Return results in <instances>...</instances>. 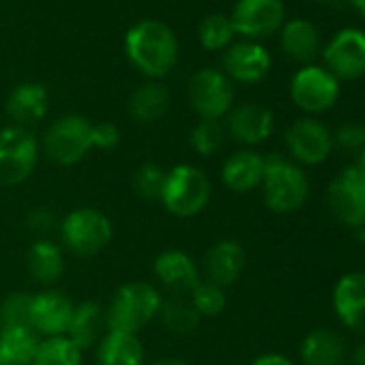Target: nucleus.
Instances as JSON below:
<instances>
[{
    "mask_svg": "<svg viewBox=\"0 0 365 365\" xmlns=\"http://www.w3.org/2000/svg\"><path fill=\"white\" fill-rule=\"evenodd\" d=\"M161 294L153 284L146 282H127L123 284L106 309V322L112 331L140 333L150 320L159 316Z\"/></svg>",
    "mask_w": 365,
    "mask_h": 365,
    "instance_id": "20e7f679",
    "label": "nucleus"
},
{
    "mask_svg": "<svg viewBox=\"0 0 365 365\" xmlns=\"http://www.w3.org/2000/svg\"><path fill=\"white\" fill-rule=\"evenodd\" d=\"M41 146L31 129L9 125L0 129V185L16 187L35 172Z\"/></svg>",
    "mask_w": 365,
    "mask_h": 365,
    "instance_id": "0eeeda50",
    "label": "nucleus"
},
{
    "mask_svg": "<svg viewBox=\"0 0 365 365\" xmlns=\"http://www.w3.org/2000/svg\"><path fill=\"white\" fill-rule=\"evenodd\" d=\"M352 165H354V170L361 174V178L365 180V150H361V153H359V157H356V161H354Z\"/></svg>",
    "mask_w": 365,
    "mask_h": 365,
    "instance_id": "79ce46f5",
    "label": "nucleus"
},
{
    "mask_svg": "<svg viewBox=\"0 0 365 365\" xmlns=\"http://www.w3.org/2000/svg\"><path fill=\"white\" fill-rule=\"evenodd\" d=\"M224 142H226V127L222 120L200 118L190 133L192 148L202 157H213L215 153H220Z\"/></svg>",
    "mask_w": 365,
    "mask_h": 365,
    "instance_id": "2f4dec72",
    "label": "nucleus"
},
{
    "mask_svg": "<svg viewBox=\"0 0 365 365\" xmlns=\"http://www.w3.org/2000/svg\"><path fill=\"white\" fill-rule=\"evenodd\" d=\"M61 243L67 252L80 258L103 252L114 235L112 222L106 213L93 207H80L63 217L58 224Z\"/></svg>",
    "mask_w": 365,
    "mask_h": 365,
    "instance_id": "39448f33",
    "label": "nucleus"
},
{
    "mask_svg": "<svg viewBox=\"0 0 365 365\" xmlns=\"http://www.w3.org/2000/svg\"><path fill=\"white\" fill-rule=\"evenodd\" d=\"M299 359L303 365H344L348 359V346L337 331L316 327L301 339Z\"/></svg>",
    "mask_w": 365,
    "mask_h": 365,
    "instance_id": "4be33fe9",
    "label": "nucleus"
},
{
    "mask_svg": "<svg viewBox=\"0 0 365 365\" xmlns=\"http://www.w3.org/2000/svg\"><path fill=\"white\" fill-rule=\"evenodd\" d=\"M327 205L331 215L350 230L365 228V180L348 165L327 187Z\"/></svg>",
    "mask_w": 365,
    "mask_h": 365,
    "instance_id": "9b49d317",
    "label": "nucleus"
},
{
    "mask_svg": "<svg viewBox=\"0 0 365 365\" xmlns=\"http://www.w3.org/2000/svg\"><path fill=\"white\" fill-rule=\"evenodd\" d=\"M82 350L67 337H46L39 341L33 365H82Z\"/></svg>",
    "mask_w": 365,
    "mask_h": 365,
    "instance_id": "7c9ffc66",
    "label": "nucleus"
},
{
    "mask_svg": "<svg viewBox=\"0 0 365 365\" xmlns=\"http://www.w3.org/2000/svg\"><path fill=\"white\" fill-rule=\"evenodd\" d=\"M235 26L224 14H211L198 26V41L207 52H224L235 43Z\"/></svg>",
    "mask_w": 365,
    "mask_h": 365,
    "instance_id": "c756f323",
    "label": "nucleus"
},
{
    "mask_svg": "<svg viewBox=\"0 0 365 365\" xmlns=\"http://www.w3.org/2000/svg\"><path fill=\"white\" fill-rule=\"evenodd\" d=\"M322 67L337 78L339 82L359 80L365 76V31L361 29H341L322 46Z\"/></svg>",
    "mask_w": 365,
    "mask_h": 365,
    "instance_id": "f8f14e48",
    "label": "nucleus"
},
{
    "mask_svg": "<svg viewBox=\"0 0 365 365\" xmlns=\"http://www.w3.org/2000/svg\"><path fill=\"white\" fill-rule=\"evenodd\" d=\"M339 322L356 335H365V271H350L337 279L331 294Z\"/></svg>",
    "mask_w": 365,
    "mask_h": 365,
    "instance_id": "f3484780",
    "label": "nucleus"
},
{
    "mask_svg": "<svg viewBox=\"0 0 365 365\" xmlns=\"http://www.w3.org/2000/svg\"><path fill=\"white\" fill-rule=\"evenodd\" d=\"M50 110V93L43 84L24 82L18 84L7 99V114L16 127L29 129L31 125L41 123Z\"/></svg>",
    "mask_w": 365,
    "mask_h": 365,
    "instance_id": "412c9836",
    "label": "nucleus"
},
{
    "mask_svg": "<svg viewBox=\"0 0 365 365\" xmlns=\"http://www.w3.org/2000/svg\"><path fill=\"white\" fill-rule=\"evenodd\" d=\"M29 273L37 284L52 286L65 273V254L63 247L50 239H39L31 245L26 256Z\"/></svg>",
    "mask_w": 365,
    "mask_h": 365,
    "instance_id": "a878e982",
    "label": "nucleus"
},
{
    "mask_svg": "<svg viewBox=\"0 0 365 365\" xmlns=\"http://www.w3.org/2000/svg\"><path fill=\"white\" fill-rule=\"evenodd\" d=\"M157 282L176 297L190 294L200 284V269L194 258L182 250H165L153 262Z\"/></svg>",
    "mask_w": 365,
    "mask_h": 365,
    "instance_id": "a211bd4d",
    "label": "nucleus"
},
{
    "mask_svg": "<svg viewBox=\"0 0 365 365\" xmlns=\"http://www.w3.org/2000/svg\"><path fill=\"white\" fill-rule=\"evenodd\" d=\"M159 318H161V324L174 335H190L200 324V314L194 309L190 299H182V297L163 301L159 309Z\"/></svg>",
    "mask_w": 365,
    "mask_h": 365,
    "instance_id": "c85d7f7f",
    "label": "nucleus"
},
{
    "mask_svg": "<svg viewBox=\"0 0 365 365\" xmlns=\"http://www.w3.org/2000/svg\"><path fill=\"white\" fill-rule=\"evenodd\" d=\"M245 250L239 241L235 239H224V241H217L205 256V275H207V282H213L222 288H228L232 286L243 269H245Z\"/></svg>",
    "mask_w": 365,
    "mask_h": 365,
    "instance_id": "aec40b11",
    "label": "nucleus"
},
{
    "mask_svg": "<svg viewBox=\"0 0 365 365\" xmlns=\"http://www.w3.org/2000/svg\"><path fill=\"white\" fill-rule=\"evenodd\" d=\"M190 301L200 318H215L226 309V292L222 286L200 279V284L190 292Z\"/></svg>",
    "mask_w": 365,
    "mask_h": 365,
    "instance_id": "72a5a7b5",
    "label": "nucleus"
},
{
    "mask_svg": "<svg viewBox=\"0 0 365 365\" xmlns=\"http://www.w3.org/2000/svg\"><path fill=\"white\" fill-rule=\"evenodd\" d=\"M224 73L232 82L241 84H258L271 71V54L260 41L241 39L224 50Z\"/></svg>",
    "mask_w": 365,
    "mask_h": 365,
    "instance_id": "4468645a",
    "label": "nucleus"
},
{
    "mask_svg": "<svg viewBox=\"0 0 365 365\" xmlns=\"http://www.w3.org/2000/svg\"><path fill=\"white\" fill-rule=\"evenodd\" d=\"M120 144V129L110 123H95L93 125V148L97 150H114Z\"/></svg>",
    "mask_w": 365,
    "mask_h": 365,
    "instance_id": "e433bc0d",
    "label": "nucleus"
},
{
    "mask_svg": "<svg viewBox=\"0 0 365 365\" xmlns=\"http://www.w3.org/2000/svg\"><path fill=\"white\" fill-rule=\"evenodd\" d=\"M31 301L29 292H11L0 303V329H33L31 327Z\"/></svg>",
    "mask_w": 365,
    "mask_h": 365,
    "instance_id": "473e14b6",
    "label": "nucleus"
},
{
    "mask_svg": "<svg viewBox=\"0 0 365 365\" xmlns=\"http://www.w3.org/2000/svg\"><path fill=\"white\" fill-rule=\"evenodd\" d=\"M226 135L243 146H258L267 142L275 129V116L267 106L241 103L226 116Z\"/></svg>",
    "mask_w": 365,
    "mask_h": 365,
    "instance_id": "dca6fc26",
    "label": "nucleus"
},
{
    "mask_svg": "<svg viewBox=\"0 0 365 365\" xmlns=\"http://www.w3.org/2000/svg\"><path fill=\"white\" fill-rule=\"evenodd\" d=\"M159 200L163 209L174 217H196L207 209L211 200V180L202 168L178 163L165 170V182Z\"/></svg>",
    "mask_w": 365,
    "mask_h": 365,
    "instance_id": "7ed1b4c3",
    "label": "nucleus"
},
{
    "mask_svg": "<svg viewBox=\"0 0 365 365\" xmlns=\"http://www.w3.org/2000/svg\"><path fill=\"white\" fill-rule=\"evenodd\" d=\"M333 142L341 150L359 155L361 150H365V123L348 120V123L339 125L337 131L333 133Z\"/></svg>",
    "mask_w": 365,
    "mask_h": 365,
    "instance_id": "c9c22d12",
    "label": "nucleus"
},
{
    "mask_svg": "<svg viewBox=\"0 0 365 365\" xmlns=\"http://www.w3.org/2000/svg\"><path fill=\"white\" fill-rule=\"evenodd\" d=\"M284 144L299 165H320L324 163L333 148V131L314 116H303L290 123L284 133Z\"/></svg>",
    "mask_w": 365,
    "mask_h": 365,
    "instance_id": "9d476101",
    "label": "nucleus"
},
{
    "mask_svg": "<svg viewBox=\"0 0 365 365\" xmlns=\"http://www.w3.org/2000/svg\"><path fill=\"white\" fill-rule=\"evenodd\" d=\"M264 174V155L243 148L232 153L222 165V182L232 194H247L260 187Z\"/></svg>",
    "mask_w": 365,
    "mask_h": 365,
    "instance_id": "5701e85b",
    "label": "nucleus"
},
{
    "mask_svg": "<svg viewBox=\"0 0 365 365\" xmlns=\"http://www.w3.org/2000/svg\"><path fill=\"white\" fill-rule=\"evenodd\" d=\"M26 224L37 235H48L52 228H56V215L48 207H37L29 213Z\"/></svg>",
    "mask_w": 365,
    "mask_h": 365,
    "instance_id": "4c0bfd02",
    "label": "nucleus"
},
{
    "mask_svg": "<svg viewBox=\"0 0 365 365\" xmlns=\"http://www.w3.org/2000/svg\"><path fill=\"white\" fill-rule=\"evenodd\" d=\"M39 341L33 329H0V365H33Z\"/></svg>",
    "mask_w": 365,
    "mask_h": 365,
    "instance_id": "cd10ccee",
    "label": "nucleus"
},
{
    "mask_svg": "<svg viewBox=\"0 0 365 365\" xmlns=\"http://www.w3.org/2000/svg\"><path fill=\"white\" fill-rule=\"evenodd\" d=\"M228 18L237 35L260 41L279 33L286 22V5L284 0H237Z\"/></svg>",
    "mask_w": 365,
    "mask_h": 365,
    "instance_id": "ddd939ff",
    "label": "nucleus"
},
{
    "mask_svg": "<svg viewBox=\"0 0 365 365\" xmlns=\"http://www.w3.org/2000/svg\"><path fill=\"white\" fill-rule=\"evenodd\" d=\"M348 361L350 365H365V341L354 346V350L348 354Z\"/></svg>",
    "mask_w": 365,
    "mask_h": 365,
    "instance_id": "ea45409f",
    "label": "nucleus"
},
{
    "mask_svg": "<svg viewBox=\"0 0 365 365\" xmlns=\"http://www.w3.org/2000/svg\"><path fill=\"white\" fill-rule=\"evenodd\" d=\"M150 365H190V363L182 361V359H176V356H163V359L153 361Z\"/></svg>",
    "mask_w": 365,
    "mask_h": 365,
    "instance_id": "a19ab883",
    "label": "nucleus"
},
{
    "mask_svg": "<svg viewBox=\"0 0 365 365\" xmlns=\"http://www.w3.org/2000/svg\"><path fill=\"white\" fill-rule=\"evenodd\" d=\"M108 331V322H106V309L99 303L93 301H84L80 305H76L67 337L84 352L93 346H97V341L103 337V333Z\"/></svg>",
    "mask_w": 365,
    "mask_h": 365,
    "instance_id": "393cba45",
    "label": "nucleus"
},
{
    "mask_svg": "<svg viewBox=\"0 0 365 365\" xmlns=\"http://www.w3.org/2000/svg\"><path fill=\"white\" fill-rule=\"evenodd\" d=\"M187 97L192 110L205 120H222L235 108L232 80L222 69L213 67H205L192 76Z\"/></svg>",
    "mask_w": 365,
    "mask_h": 365,
    "instance_id": "6e6552de",
    "label": "nucleus"
},
{
    "mask_svg": "<svg viewBox=\"0 0 365 365\" xmlns=\"http://www.w3.org/2000/svg\"><path fill=\"white\" fill-rule=\"evenodd\" d=\"M318 3L327 7H341V5H350V0H318Z\"/></svg>",
    "mask_w": 365,
    "mask_h": 365,
    "instance_id": "c03bdc74",
    "label": "nucleus"
},
{
    "mask_svg": "<svg viewBox=\"0 0 365 365\" xmlns=\"http://www.w3.org/2000/svg\"><path fill=\"white\" fill-rule=\"evenodd\" d=\"M93 120L82 114L56 118L43 133L41 148L58 165H76L93 150Z\"/></svg>",
    "mask_w": 365,
    "mask_h": 365,
    "instance_id": "423d86ee",
    "label": "nucleus"
},
{
    "mask_svg": "<svg viewBox=\"0 0 365 365\" xmlns=\"http://www.w3.org/2000/svg\"><path fill=\"white\" fill-rule=\"evenodd\" d=\"M165 182V170L157 163H142L133 172V190L144 200H159Z\"/></svg>",
    "mask_w": 365,
    "mask_h": 365,
    "instance_id": "f704fd0d",
    "label": "nucleus"
},
{
    "mask_svg": "<svg viewBox=\"0 0 365 365\" xmlns=\"http://www.w3.org/2000/svg\"><path fill=\"white\" fill-rule=\"evenodd\" d=\"M350 5L354 7V11L365 20V0H350Z\"/></svg>",
    "mask_w": 365,
    "mask_h": 365,
    "instance_id": "37998d69",
    "label": "nucleus"
},
{
    "mask_svg": "<svg viewBox=\"0 0 365 365\" xmlns=\"http://www.w3.org/2000/svg\"><path fill=\"white\" fill-rule=\"evenodd\" d=\"M250 365H294V363L279 352H264V354L256 356Z\"/></svg>",
    "mask_w": 365,
    "mask_h": 365,
    "instance_id": "58836bf2",
    "label": "nucleus"
},
{
    "mask_svg": "<svg viewBox=\"0 0 365 365\" xmlns=\"http://www.w3.org/2000/svg\"><path fill=\"white\" fill-rule=\"evenodd\" d=\"M76 303L61 290H43L33 294L31 301V327L41 337L67 335Z\"/></svg>",
    "mask_w": 365,
    "mask_h": 365,
    "instance_id": "2eb2a0df",
    "label": "nucleus"
},
{
    "mask_svg": "<svg viewBox=\"0 0 365 365\" xmlns=\"http://www.w3.org/2000/svg\"><path fill=\"white\" fill-rule=\"evenodd\" d=\"M260 190L269 211L290 215L305 205L309 196V178L292 159H286L284 155H267Z\"/></svg>",
    "mask_w": 365,
    "mask_h": 365,
    "instance_id": "f03ea898",
    "label": "nucleus"
},
{
    "mask_svg": "<svg viewBox=\"0 0 365 365\" xmlns=\"http://www.w3.org/2000/svg\"><path fill=\"white\" fill-rule=\"evenodd\" d=\"M170 108V93L159 80H148L140 84L129 97V116L135 123L150 125L159 120Z\"/></svg>",
    "mask_w": 365,
    "mask_h": 365,
    "instance_id": "bb28decb",
    "label": "nucleus"
},
{
    "mask_svg": "<svg viewBox=\"0 0 365 365\" xmlns=\"http://www.w3.org/2000/svg\"><path fill=\"white\" fill-rule=\"evenodd\" d=\"M125 54L142 76L148 80H161L178 63V39L168 24L159 20H142L125 35Z\"/></svg>",
    "mask_w": 365,
    "mask_h": 365,
    "instance_id": "f257e3e1",
    "label": "nucleus"
},
{
    "mask_svg": "<svg viewBox=\"0 0 365 365\" xmlns=\"http://www.w3.org/2000/svg\"><path fill=\"white\" fill-rule=\"evenodd\" d=\"M279 48L290 61L305 67L314 65V61L320 56L322 37L314 22L305 18H294L284 22V26L279 29Z\"/></svg>",
    "mask_w": 365,
    "mask_h": 365,
    "instance_id": "6ab92c4d",
    "label": "nucleus"
},
{
    "mask_svg": "<svg viewBox=\"0 0 365 365\" xmlns=\"http://www.w3.org/2000/svg\"><path fill=\"white\" fill-rule=\"evenodd\" d=\"M339 80L320 65H305L290 80V99L305 114L329 112L339 101Z\"/></svg>",
    "mask_w": 365,
    "mask_h": 365,
    "instance_id": "1a4fd4ad",
    "label": "nucleus"
},
{
    "mask_svg": "<svg viewBox=\"0 0 365 365\" xmlns=\"http://www.w3.org/2000/svg\"><path fill=\"white\" fill-rule=\"evenodd\" d=\"M99 365H144V346L135 333L108 329L97 341Z\"/></svg>",
    "mask_w": 365,
    "mask_h": 365,
    "instance_id": "b1692460",
    "label": "nucleus"
}]
</instances>
